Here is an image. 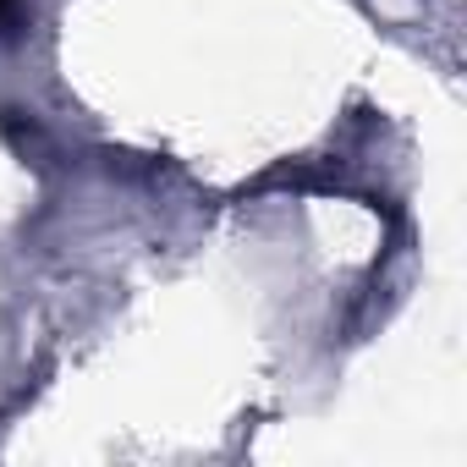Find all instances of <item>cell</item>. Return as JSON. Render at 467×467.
Segmentation results:
<instances>
[{"label": "cell", "mask_w": 467, "mask_h": 467, "mask_svg": "<svg viewBox=\"0 0 467 467\" xmlns=\"http://www.w3.org/2000/svg\"><path fill=\"white\" fill-rule=\"evenodd\" d=\"M6 12H12V0H0V17H6Z\"/></svg>", "instance_id": "cell-1"}]
</instances>
